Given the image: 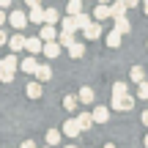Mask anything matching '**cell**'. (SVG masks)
Instances as JSON below:
<instances>
[{
  "label": "cell",
  "instance_id": "obj_1",
  "mask_svg": "<svg viewBox=\"0 0 148 148\" xmlns=\"http://www.w3.org/2000/svg\"><path fill=\"white\" fill-rule=\"evenodd\" d=\"M134 107V96H112V110H121V112H129Z\"/></svg>",
  "mask_w": 148,
  "mask_h": 148
},
{
  "label": "cell",
  "instance_id": "obj_2",
  "mask_svg": "<svg viewBox=\"0 0 148 148\" xmlns=\"http://www.w3.org/2000/svg\"><path fill=\"white\" fill-rule=\"evenodd\" d=\"M3 69H5V77H8V82H11V79H14V71L19 69L16 55H5V58H3Z\"/></svg>",
  "mask_w": 148,
  "mask_h": 148
},
{
  "label": "cell",
  "instance_id": "obj_3",
  "mask_svg": "<svg viewBox=\"0 0 148 148\" xmlns=\"http://www.w3.org/2000/svg\"><path fill=\"white\" fill-rule=\"evenodd\" d=\"M8 22H11V27L22 30V27L27 25V14H25V11H11V14H8Z\"/></svg>",
  "mask_w": 148,
  "mask_h": 148
},
{
  "label": "cell",
  "instance_id": "obj_4",
  "mask_svg": "<svg viewBox=\"0 0 148 148\" xmlns=\"http://www.w3.org/2000/svg\"><path fill=\"white\" fill-rule=\"evenodd\" d=\"M25 49L30 55H41V49H44V41L38 36H30V38H25Z\"/></svg>",
  "mask_w": 148,
  "mask_h": 148
},
{
  "label": "cell",
  "instance_id": "obj_5",
  "mask_svg": "<svg viewBox=\"0 0 148 148\" xmlns=\"http://www.w3.org/2000/svg\"><path fill=\"white\" fill-rule=\"evenodd\" d=\"M79 132H82V126H79L77 118H69V121L63 123V134H66V137H77Z\"/></svg>",
  "mask_w": 148,
  "mask_h": 148
},
{
  "label": "cell",
  "instance_id": "obj_6",
  "mask_svg": "<svg viewBox=\"0 0 148 148\" xmlns=\"http://www.w3.org/2000/svg\"><path fill=\"white\" fill-rule=\"evenodd\" d=\"M38 38H41V41H55V38H58V30H55V25H47V22H44L41 30H38Z\"/></svg>",
  "mask_w": 148,
  "mask_h": 148
},
{
  "label": "cell",
  "instance_id": "obj_7",
  "mask_svg": "<svg viewBox=\"0 0 148 148\" xmlns=\"http://www.w3.org/2000/svg\"><path fill=\"white\" fill-rule=\"evenodd\" d=\"M60 49H63V47H60L58 41H44V49H41V55H47V58L52 60V58H58V55H60Z\"/></svg>",
  "mask_w": 148,
  "mask_h": 148
},
{
  "label": "cell",
  "instance_id": "obj_8",
  "mask_svg": "<svg viewBox=\"0 0 148 148\" xmlns=\"http://www.w3.org/2000/svg\"><path fill=\"white\" fill-rule=\"evenodd\" d=\"M19 69L25 71V74H30V77H33V74H36V69H38V60H36V55H27V58L19 63Z\"/></svg>",
  "mask_w": 148,
  "mask_h": 148
},
{
  "label": "cell",
  "instance_id": "obj_9",
  "mask_svg": "<svg viewBox=\"0 0 148 148\" xmlns=\"http://www.w3.org/2000/svg\"><path fill=\"white\" fill-rule=\"evenodd\" d=\"M93 16H96V22H101V19H107V16H112L110 3H99V5L93 8Z\"/></svg>",
  "mask_w": 148,
  "mask_h": 148
},
{
  "label": "cell",
  "instance_id": "obj_10",
  "mask_svg": "<svg viewBox=\"0 0 148 148\" xmlns=\"http://www.w3.org/2000/svg\"><path fill=\"white\" fill-rule=\"evenodd\" d=\"M82 33H85V38H88V41H96V38L101 36V25H99V22H90Z\"/></svg>",
  "mask_w": 148,
  "mask_h": 148
},
{
  "label": "cell",
  "instance_id": "obj_11",
  "mask_svg": "<svg viewBox=\"0 0 148 148\" xmlns=\"http://www.w3.org/2000/svg\"><path fill=\"white\" fill-rule=\"evenodd\" d=\"M33 77H36L38 82H49V79H52V69H49L47 63H41V66L36 69V74H33Z\"/></svg>",
  "mask_w": 148,
  "mask_h": 148
},
{
  "label": "cell",
  "instance_id": "obj_12",
  "mask_svg": "<svg viewBox=\"0 0 148 148\" xmlns=\"http://www.w3.org/2000/svg\"><path fill=\"white\" fill-rule=\"evenodd\" d=\"M77 99L82 101V104H93V88H88V85H82V88H79V93H77Z\"/></svg>",
  "mask_w": 148,
  "mask_h": 148
},
{
  "label": "cell",
  "instance_id": "obj_13",
  "mask_svg": "<svg viewBox=\"0 0 148 148\" xmlns=\"http://www.w3.org/2000/svg\"><path fill=\"white\" fill-rule=\"evenodd\" d=\"M77 121H79V126H82V132H88V129L96 123V121H93V112H79Z\"/></svg>",
  "mask_w": 148,
  "mask_h": 148
},
{
  "label": "cell",
  "instance_id": "obj_14",
  "mask_svg": "<svg viewBox=\"0 0 148 148\" xmlns=\"http://www.w3.org/2000/svg\"><path fill=\"white\" fill-rule=\"evenodd\" d=\"M8 44H11V52H22V49H25V36L16 33V36L8 38Z\"/></svg>",
  "mask_w": 148,
  "mask_h": 148
},
{
  "label": "cell",
  "instance_id": "obj_15",
  "mask_svg": "<svg viewBox=\"0 0 148 148\" xmlns=\"http://www.w3.org/2000/svg\"><path fill=\"white\" fill-rule=\"evenodd\" d=\"M115 30L121 33V36L132 30V22H129V16H115Z\"/></svg>",
  "mask_w": 148,
  "mask_h": 148
},
{
  "label": "cell",
  "instance_id": "obj_16",
  "mask_svg": "<svg viewBox=\"0 0 148 148\" xmlns=\"http://www.w3.org/2000/svg\"><path fill=\"white\" fill-rule=\"evenodd\" d=\"M27 19H30L33 25H44V8H41V5H36V8H30V14H27Z\"/></svg>",
  "mask_w": 148,
  "mask_h": 148
},
{
  "label": "cell",
  "instance_id": "obj_17",
  "mask_svg": "<svg viewBox=\"0 0 148 148\" xmlns=\"http://www.w3.org/2000/svg\"><path fill=\"white\" fill-rule=\"evenodd\" d=\"M60 30L63 33H77V19L69 14V16H63V22H60Z\"/></svg>",
  "mask_w": 148,
  "mask_h": 148
},
{
  "label": "cell",
  "instance_id": "obj_18",
  "mask_svg": "<svg viewBox=\"0 0 148 148\" xmlns=\"http://www.w3.org/2000/svg\"><path fill=\"white\" fill-rule=\"evenodd\" d=\"M25 93H27V99H41V82H27Z\"/></svg>",
  "mask_w": 148,
  "mask_h": 148
},
{
  "label": "cell",
  "instance_id": "obj_19",
  "mask_svg": "<svg viewBox=\"0 0 148 148\" xmlns=\"http://www.w3.org/2000/svg\"><path fill=\"white\" fill-rule=\"evenodd\" d=\"M110 8H112V19H115V16H126V11H129V5L123 3V0H115V3H112Z\"/></svg>",
  "mask_w": 148,
  "mask_h": 148
},
{
  "label": "cell",
  "instance_id": "obj_20",
  "mask_svg": "<svg viewBox=\"0 0 148 148\" xmlns=\"http://www.w3.org/2000/svg\"><path fill=\"white\" fill-rule=\"evenodd\" d=\"M93 121L96 123H107L110 121V110H107V107H96L93 110Z\"/></svg>",
  "mask_w": 148,
  "mask_h": 148
},
{
  "label": "cell",
  "instance_id": "obj_21",
  "mask_svg": "<svg viewBox=\"0 0 148 148\" xmlns=\"http://www.w3.org/2000/svg\"><path fill=\"white\" fill-rule=\"evenodd\" d=\"M107 47H110V49H118V47H121V33H118V30H110V33H107Z\"/></svg>",
  "mask_w": 148,
  "mask_h": 148
},
{
  "label": "cell",
  "instance_id": "obj_22",
  "mask_svg": "<svg viewBox=\"0 0 148 148\" xmlns=\"http://www.w3.org/2000/svg\"><path fill=\"white\" fill-rule=\"evenodd\" d=\"M44 22H47V25H55V22H60L58 8H44Z\"/></svg>",
  "mask_w": 148,
  "mask_h": 148
},
{
  "label": "cell",
  "instance_id": "obj_23",
  "mask_svg": "<svg viewBox=\"0 0 148 148\" xmlns=\"http://www.w3.org/2000/svg\"><path fill=\"white\" fill-rule=\"evenodd\" d=\"M74 19H77V30H85V27L90 25V14H85V11L74 14Z\"/></svg>",
  "mask_w": 148,
  "mask_h": 148
},
{
  "label": "cell",
  "instance_id": "obj_24",
  "mask_svg": "<svg viewBox=\"0 0 148 148\" xmlns=\"http://www.w3.org/2000/svg\"><path fill=\"white\" fill-rule=\"evenodd\" d=\"M129 79H132V82H143L145 79V71H143V66H132V71H129Z\"/></svg>",
  "mask_w": 148,
  "mask_h": 148
},
{
  "label": "cell",
  "instance_id": "obj_25",
  "mask_svg": "<svg viewBox=\"0 0 148 148\" xmlns=\"http://www.w3.org/2000/svg\"><path fill=\"white\" fill-rule=\"evenodd\" d=\"M60 137H63V132H60V129H49V132H47V145H58L60 143Z\"/></svg>",
  "mask_w": 148,
  "mask_h": 148
},
{
  "label": "cell",
  "instance_id": "obj_26",
  "mask_svg": "<svg viewBox=\"0 0 148 148\" xmlns=\"http://www.w3.org/2000/svg\"><path fill=\"white\" fill-rule=\"evenodd\" d=\"M66 49H69L71 58H82V55H85V44H79V41H74L71 47H66Z\"/></svg>",
  "mask_w": 148,
  "mask_h": 148
},
{
  "label": "cell",
  "instance_id": "obj_27",
  "mask_svg": "<svg viewBox=\"0 0 148 148\" xmlns=\"http://www.w3.org/2000/svg\"><path fill=\"white\" fill-rule=\"evenodd\" d=\"M58 44H60V47H71V44H74V33H63V30H60L58 33Z\"/></svg>",
  "mask_w": 148,
  "mask_h": 148
},
{
  "label": "cell",
  "instance_id": "obj_28",
  "mask_svg": "<svg viewBox=\"0 0 148 148\" xmlns=\"http://www.w3.org/2000/svg\"><path fill=\"white\" fill-rule=\"evenodd\" d=\"M129 93V85L126 82H115L112 85V96H126Z\"/></svg>",
  "mask_w": 148,
  "mask_h": 148
},
{
  "label": "cell",
  "instance_id": "obj_29",
  "mask_svg": "<svg viewBox=\"0 0 148 148\" xmlns=\"http://www.w3.org/2000/svg\"><path fill=\"white\" fill-rule=\"evenodd\" d=\"M66 11L74 16V14H79L82 11V0H69V5H66Z\"/></svg>",
  "mask_w": 148,
  "mask_h": 148
},
{
  "label": "cell",
  "instance_id": "obj_30",
  "mask_svg": "<svg viewBox=\"0 0 148 148\" xmlns=\"http://www.w3.org/2000/svg\"><path fill=\"white\" fill-rule=\"evenodd\" d=\"M77 101H79V99H77V96H66V99H63V107H66V110H69V112H71V110H74V107H77Z\"/></svg>",
  "mask_w": 148,
  "mask_h": 148
},
{
  "label": "cell",
  "instance_id": "obj_31",
  "mask_svg": "<svg viewBox=\"0 0 148 148\" xmlns=\"http://www.w3.org/2000/svg\"><path fill=\"white\" fill-rule=\"evenodd\" d=\"M137 99H148V82H145V79L137 85Z\"/></svg>",
  "mask_w": 148,
  "mask_h": 148
},
{
  "label": "cell",
  "instance_id": "obj_32",
  "mask_svg": "<svg viewBox=\"0 0 148 148\" xmlns=\"http://www.w3.org/2000/svg\"><path fill=\"white\" fill-rule=\"evenodd\" d=\"M0 82H8V77H5V69H3V58H0Z\"/></svg>",
  "mask_w": 148,
  "mask_h": 148
},
{
  "label": "cell",
  "instance_id": "obj_33",
  "mask_svg": "<svg viewBox=\"0 0 148 148\" xmlns=\"http://www.w3.org/2000/svg\"><path fill=\"white\" fill-rule=\"evenodd\" d=\"M5 41H8V33H5V30H3V27H0V47H3V44H5Z\"/></svg>",
  "mask_w": 148,
  "mask_h": 148
},
{
  "label": "cell",
  "instance_id": "obj_34",
  "mask_svg": "<svg viewBox=\"0 0 148 148\" xmlns=\"http://www.w3.org/2000/svg\"><path fill=\"white\" fill-rule=\"evenodd\" d=\"M19 148H36V143H33V140H25V143H22Z\"/></svg>",
  "mask_w": 148,
  "mask_h": 148
},
{
  "label": "cell",
  "instance_id": "obj_35",
  "mask_svg": "<svg viewBox=\"0 0 148 148\" xmlns=\"http://www.w3.org/2000/svg\"><path fill=\"white\" fill-rule=\"evenodd\" d=\"M5 19H8V14H5V8H0V25H3Z\"/></svg>",
  "mask_w": 148,
  "mask_h": 148
},
{
  "label": "cell",
  "instance_id": "obj_36",
  "mask_svg": "<svg viewBox=\"0 0 148 148\" xmlns=\"http://www.w3.org/2000/svg\"><path fill=\"white\" fill-rule=\"evenodd\" d=\"M123 3H126V5H129V8H134V5H137V3H140V0H123Z\"/></svg>",
  "mask_w": 148,
  "mask_h": 148
},
{
  "label": "cell",
  "instance_id": "obj_37",
  "mask_svg": "<svg viewBox=\"0 0 148 148\" xmlns=\"http://www.w3.org/2000/svg\"><path fill=\"white\" fill-rule=\"evenodd\" d=\"M0 8H11V0H0Z\"/></svg>",
  "mask_w": 148,
  "mask_h": 148
},
{
  "label": "cell",
  "instance_id": "obj_38",
  "mask_svg": "<svg viewBox=\"0 0 148 148\" xmlns=\"http://www.w3.org/2000/svg\"><path fill=\"white\" fill-rule=\"evenodd\" d=\"M25 3L30 5V8H36V5H41V3H38V0H25Z\"/></svg>",
  "mask_w": 148,
  "mask_h": 148
},
{
  "label": "cell",
  "instance_id": "obj_39",
  "mask_svg": "<svg viewBox=\"0 0 148 148\" xmlns=\"http://www.w3.org/2000/svg\"><path fill=\"white\" fill-rule=\"evenodd\" d=\"M140 121H143V123H145V126H148V110L143 112V115H140Z\"/></svg>",
  "mask_w": 148,
  "mask_h": 148
},
{
  "label": "cell",
  "instance_id": "obj_40",
  "mask_svg": "<svg viewBox=\"0 0 148 148\" xmlns=\"http://www.w3.org/2000/svg\"><path fill=\"white\" fill-rule=\"evenodd\" d=\"M143 3H145V5H143V11H145V14H148V0H143Z\"/></svg>",
  "mask_w": 148,
  "mask_h": 148
},
{
  "label": "cell",
  "instance_id": "obj_41",
  "mask_svg": "<svg viewBox=\"0 0 148 148\" xmlns=\"http://www.w3.org/2000/svg\"><path fill=\"white\" fill-rule=\"evenodd\" d=\"M143 143H145V148H148V134H145V140H143Z\"/></svg>",
  "mask_w": 148,
  "mask_h": 148
},
{
  "label": "cell",
  "instance_id": "obj_42",
  "mask_svg": "<svg viewBox=\"0 0 148 148\" xmlns=\"http://www.w3.org/2000/svg\"><path fill=\"white\" fill-rule=\"evenodd\" d=\"M104 148H115V145H112V143H107V145H104Z\"/></svg>",
  "mask_w": 148,
  "mask_h": 148
},
{
  "label": "cell",
  "instance_id": "obj_43",
  "mask_svg": "<svg viewBox=\"0 0 148 148\" xmlns=\"http://www.w3.org/2000/svg\"><path fill=\"white\" fill-rule=\"evenodd\" d=\"M99 3H110V0H99Z\"/></svg>",
  "mask_w": 148,
  "mask_h": 148
},
{
  "label": "cell",
  "instance_id": "obj_44",
  "mask_svg": "<svg viewBox=\"0 0 148 148\" xmlns=\"http://www.w3.org/2000/svg\"><path fill=\"white\" fill-rule=\"evenodd\" d=\"M66 148H77V145H66Z\"/></svg>",
  "mask_w": 148,
  "mask_h": 148
},
{
  "label": "cell",
  "instance_id": "obj_45",
  "mask_svg": "<svg viewBox=\"0 0 148 148\" xmlns=\"http://www.w3.org/2000/svg\"><path fill=\"white\" fill-rule=\"evenodd\" d=\"M47 148H52V145H47Z\"/></svg>",
  "mask_w": 148,
  "mask_h": 148
}]
</instances>
